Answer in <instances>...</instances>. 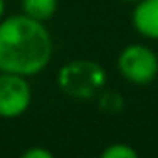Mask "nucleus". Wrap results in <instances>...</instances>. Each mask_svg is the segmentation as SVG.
Wrapping results in <instances>:
<instances>
[{"instance_id": "obj_10", "label": "nucleus", "mask_w": 158, "mask_h": 158, "mask_svg": "<svg viewBox=\"0 0 158 158\" xmlns=\"http://www.w3.org/2000/svg\"><path fill=\"white\" fill-rule=\"evenodd\" d=\"M121 2H130V4H136L138 0H121Z\"/></svg>"}, {"instance_id": "obj_5", "label": "nucleus", "mask_w": 158, "mask_h": 158, "mask_svg": "<svg viewBox=\"0 0 158 158\" xmlns=\"http://www.w3.org/2000/svg\"><path fill=\"white\" fill-rule=\"evenodd\" d=\"M132 26L139 35L158 41V0H138L132 10Z\"/></svg>"}, {"instance_id": "obj_9", "label": "nucleus", "mask_w": 158, "mask_h": 158, "mask_svg": "<svg viewBox=\"0 0 158 158\" xmlns=\"http://www.w3.org/2000/svg\"><path fill=\"white\" fill-rule=\"evenodd\" d=\"M4 11H6V2H4V0H0V21L4 19Z\"/></svg>"}, {"instance_id": "obj_3", "label": "nucleus", "mask_w": 158, "mask_h": 158, "mask_svg": "<svg viewBox=\"0 0 158 158\" xmlns=\"http://www.w3.org/2000/svg\"><path fill=\"white\" fill-rule=\"evenodd\" d=\"M117 71L127 82L134 86H147L158 76V56L151 47L132 43L119 52Z\"/></svg>"}, {"instance_id": "obj_2", "label": "nucleus", "mask_w": 158, "mask_h": 158, "mask_svg": "<svg viewBox=\"0 0 158 158\" xmlns=\"http://www.w3.org/2000/svg\"><path fill=\"white\" fill-rule=\"evenodd\" d=\"M106 84L104 69L89 60H74L65 63L58 73V86L71 99L86 101L97 95Z\"/></svg>"}, {"instance_id": "obj_1", "label": "nucleus", "mask_w": 158, "mask_h": 158, "mask_svg": "<svg viewBox=\"0 0 158 158\" xmlns=\"http://www.w3.org/2000/svg\"><path fill=\"white\" fill-rule=\"evenodd\" d=\"M52 37L45 23L24 13L0 21V73L32 78L52 60Z\"/></svg>"}, {"instance_id": "obj_4", "label": "nucleus", "mask_w": 158, "mask_h": 158, "mask_svg": "<svg viewBox=\"0 0 158 158\" xmlns=\"http://www.w3.org/2000/svg\"><path fill=\"white\" fill-rule=\"evenodd\" d=\"M32 104V86L26 76L0 73V117L17 119Z\"/></svg>"}, {"instance_id": "obj_8", "label": "nucleus", "mask_w": 158, "mask_h": 158, "mask_svg": "<svg viewBox=\"0 0 158 158\" xmlns=\"http://www.w3.org/2000/svg\"><path fill=\"white\" fill-rule=\"evenodd\" d=\"M23 158H52V152L45 147H30L23 152Z\"/></svg>"}, {"instance_id": "obj_7", "label": "nucleus", "mask_w": 158, "mask_h": 158, "mask_svg": "<svg viewBox=\"0 0 158 158\" xmlns=\"http://www.w3.org/2000/svg\"><path fill=\"white\" fill-rule=\"evenodd\" d=\"M101 156L102 158H136L138 151L128 143H112L101 152Z\"/></svg>"}, {"instance_id": "obj_6", "label": "nucleus", "mask_w": 158, "mask_h": 158, "mask_svg": "<svg viewBox=\"0 0 158 158\" xmlns=\"http://www.w3.org/2000/svg\"><path fill=\"white\" fill-rule=\"evenodd\" d=\"M21 10L30 19L47 23L58 11V0H21Z\"/></svg>"}]
</instances>
